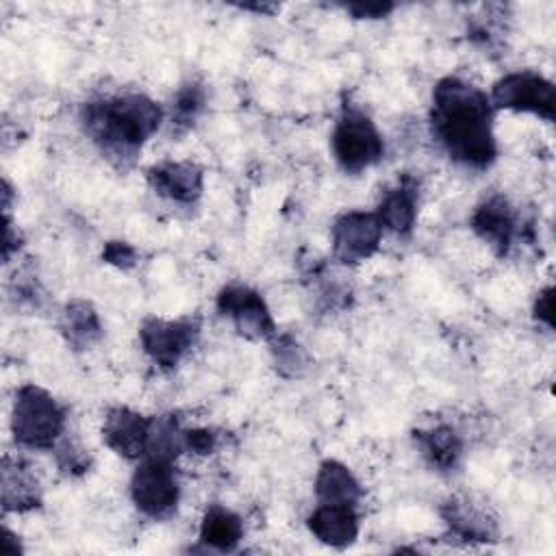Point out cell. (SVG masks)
Wrapping results in <instances>:
<instances>
[{
    "label": "cell",
    "instance_id": "obj_1",
    "mask_svg": "<svg viewBox=\"0 0 556 556\" xmlns=\"http://www.w3.org/2000/svg\"><path fill=\"white\" fill-rule=\"evenodd\" d=\"M432 132L447 154L471 167H486L495 159L491 132V100L473 85L447 76L432 91Z\"/></svg>",
    "mask_w": 556,
    "mask_h": 556
},
{
    "label": "cell",
    "instance_id": "obj_2",
    "mask_svg": "<svg viewBox=\"0 0 556 556\" xmlns=\"http://www.w3.org/2000/svg\"><path fill=\"white\" fill-rule=\"evenodd\" d=\"M85 130L100 148L117 159H132L143 141L159 128L161 109L141 93H126L89 102L83 109Z\"/></svg>",
    "mask_w": 556,
    "mask_h": 556
},
{
    "label": "cell",
    "instance_id": "obj_3",
    "mask_svg": "<svg viewBox=\"0 0 556 556\" xmlns=\"http://www.w3.org/2000/svg\"><path fill=\"white\" fill-rule=\"evenodd\" d=\"M65 426L63 408L54 402L50 393L35 384H24L15 393L13 404V437L20 445L48 450L56 443Z\"/></svg>",
    "mask_w": 556,
    "mask_h": 556
},
{
    "label": "cell",
    "instance_id": "obj_4",
    "mask_svg": "<svg viewBox=\"0 0 556 556\" xmlns=\"http://www.w3.org/2000/svg\"><path fill=\"white\" fill-rule=\"evenodd\" d=\"M382 139L374 122L358 109H345L332 132V152L345 172H361L382 156Z\"/></svg>",
    "mask_w": 556,
    "mask_h": 556
},
{
    "label": "cell",
    "instance_id": "obj_5",
    "mask_svg": "<svg viewBox=\"0 0 556 556\" xmlns=\"http://www.w3.org/2000/svg\"><path fill=\"white\" fill-rule=\"evenodd\" d=\"M130 493L135 506L150 517H163L174 510L178 502V480L172 469V460L146 456L132 476Z\"/></svg>",
    "mask_w": 556,
    "mask_h": 556
},
{
    "label": "cell",
    "instance_id": "obj_6",
    "mask_svg": "<svg viewBox=\"0 0 556 556\" xmlns=\"http://www.w3.org/2000/svg\"><path fill=\"white\" fill-rule=\"evenodd\" d=\"M489 100L500 109L534 113L539 117H545L547 122L554 119V85L532 72H515L500 78L493 85V93Z\"/></svg>",
    "mask_w": 556,
    "mask_h": 556
},
{
    "label": "cell",
    "instance_id": "obj_7",
    "mask_svg": "<svg viewBox=\"0 0 556 556\" xmlns=\"http://www.w3.org/2000/svg\"><path fill=\"white\" fill-rule=\"evenodd\" d=\"M382 224L378 215L352 211L332 226V252L341 263H358L378 250Z\"/></svg>",
    "mask_w": 556,
    "mask_h": 556
},
{
    "label": "cell",
    "instance_id": "obj_8",
    "mask_svg": "<svg viewBox=\"0 0 556 556\" xmlns=\"http://www.w3.org/2000/svg\"><path fill=\"white\" fill-rule=\"evenodd\" d=\"M139 337L146 354L154 363H159L161 367H174L180 356L193 345L198 337V326L189 319L165 321L150 317L143 321Z\"/></svg>",
    "mask_w": 556,
    "mask_h": 556
},
{
    "label": "cell",
    "instance_id": "obj_9",
    "mask_svg": "<svg viewBox=\"0 0 556 556\" xmlns=\"http://www.w3.org/2000/svg\"><path fill=\"white\" fill-rule=\"evenodd\" d=\"M217 308L222 315L235 321L241 334L250 339H267L274 334V319L263 298L243 285H230L222 289Z\"/></svg>",
    "mask_w": 556,
    "mask_h": 556
},
{
    "label": "cell",
    "instance_id": "obj_10",
    "mask_svg": "<svg viewBox=\"0 0 556 556\" xmlns=\"http://www.w3.org/2000/svg\"><path fill=\"white\" fill-rule=\"evenodd\" d=\"M102 439L111 450H115L124 458L146 456L150 439V419L124 406L113 408L104 419Z\"/></svg>",
    "mask_w": 556,
    "mask_h": 556
},
{
    "label": "cell",
    "instance_id": "obj_11",
    "mask_svg": "<svg viewBox=\"0 0 556 556\" xmlns=\"http://www.w3.org/2000/svg\"><path fill=\"white\" fill-rule=\"evenodd\" d=\"M148 182L159 195L189 204L202 193V169L189 161H167L148 172Z\"/></svg>",
    "mask_w": 556,
    "mask_h": 556
},
{
    "label": "cell",
    "instance_id": "obj_12",
    "mask_svg": "<svg viewBox=\"0 0 556 556\" xmlns=\"http://www.w3.org/2000/svg\"><path fill=\"white\" fill-rule=\"evenodd\" d=\"M311 532L330 547H345L358 534V517L348 504H319L308 517Z\"/></svg>",
    "mask_w": 556,
    "mask_h": 556
},
{
    "label": "cell",
    "instance_id": "obj_13",
    "mask_svg": "<svg viewBox=\"0 0 556 556\" xmlns=\"http://www.w3.org/2000/svg\"><path fill=\"white\" fill-rule=\"evenodd\" d=\"M471 228L484 239L497 254H504L515 235V215L502 195L486 200L471 217Z\"/></svg>",
    "mask_w": 556,
    "mask_h": 556
},
{
    "label": "cell",
    "instance_id": "obj_14",
    "mask_svg": "<svg viewBox=\"0 0 556 556\" xmlns=\"http://www.w3.org/2000/svg\"><path fill=\"white\" fill-rule=\"evenodd\" d=\"M315 495L319 504L354 506L361 497V484L343 463L326 460L315 478Z\"/></svg>",
    "mask_w": 556,
    "mask_h": 556
},
{
    "label": "cell",
    "instance_id": "obj_15",
    "mask_svg": "<svg viewBox=\"0 0 556 556\" xmlns=\"http://www.w3.org/2000/svg\"><path fill=\"white\" fill-rule=\"evenodd\" d=\"M441 515L452 528V532L467 541H495V523L467 500L445 502Z\"/></svg>",
    "mask_w": 556,
    "mask_h": 556
},
{
    "label": "cell",
    "instance_id": "obj_16",
    "mask_svg": "<svg viewBox=\"0 0 556 556\" xmlns=\"http://www.w3.org/2000/svg\"><path fill=\"white\" fill-rule=\"evenodd\" d=\"M415 204H417V189H415V185L404 180L400 187L391 189L382 198V202L378 206V219L389 230L404 235L413 228L415 213H417Z\"/></svg>",
    "mask_w": 556,
    "mask_h": 556
},
{
    "label": "cell",
    "instance_id": "obj_17",
    "mask_svg": "<svg viewBox=\"0 0 556 556\" xmlns=\"http://www.w3.org/2000/svg\"><path fill=\"white\" fill-rule=\"evenodd\" d=\"M2 504L7 510H28L39 504V489L33 473L17 460H4L2 467Z\"/></svg>",
    "mask_w": 556,
    "mask_h": 556
},
{
    "label": "cell",
    "instance_id": "obj_18",
    "mask_svg": "<svg viewBox=\"0 0 556 556\" xmlns=\"http://www.w3.org/2000/svg\"><path fill=\"white\" fill-rule=\"evenodd\" d=\"M241 534H243L241 519L232 510L224 506H211L204 513V519L200 526V539L204 545L219 552H230L239 543Z\"/></svg>",
    "mask_w": 556,
    "mask_h": 556
},
{
    "label": "cell",
    "instance_id": "obj_19",
    "mask_svg": "<svg viewBox=\"0 0 556 556\" xmlns=\"http://www.w3.org/2000/svg\"><path fill=\"white\" fill-rule=\"evenodd\" d=\"M415 441L424 456L439 469H452L460 456V439L450 426H434L430 430L415 432Z\"/></svg>",
    "mask_w": 556,
    "mask_h": 556
},
{
    "label": "cell",
    "instance_id": "obj_20",
    "mask_svg": "<svg viewBox=\"0 0 556 556\" xmlns=\"http://www.w3.org/2000/svg\"><path fill=\"white\" fill-rule=\"evenodd\" d=\"M61 328L67 341L78 350L89 348L93 341L100 339V332H102L96 311L91 308L89 302H83V300H74L65 306Z\"/></svg>",
    "mask_w": 556,
    "mask_h": 556
},
{
    "label": "cell",
    "instance_id": "obj_21",
    "mask_svg": "<svg viewBox=\"0 0 556 556\" xmlns=\"http://www.w3.org/2000/svg\"><path fill=\"white\" fill-rule=\"evenodd\" d=\"M204 102V93L198 85H187L178 91L176 96V104H174V115L178 124H189L191 119H195V115L200 113Z\"/></svg>",
    "mask_w": 556,
    "mask_h": 556
},
{
    "label": "cell",
    "instance_id": "obj_22",
    "mask_svg": "<svg viewBox=\"0 0 556 556\" xmlns=\"http://www.w3.org/2000/svg\"><path fill=\"white\" fill-rule=\"evenodd\" d=\"M274 354H276V365L282 374H300V369L304 367V354L300 350L298 343H293L289 337L280 339L276 345H274Z\"/></svg>",
    "mask_w": 556,
    "mask_h": 556
},
{
    "label": "cell",
    "instance_id": "obj_23",
    "mask_svg": "<svg viewBox=\"0 0 556 556\" xmlns=\"http://www.w3.org/2000/svg\"><path fill=\"white\" fill-rule=\"evenodd\" d=\"M217 437L211 430H187L185 432V447L195 454H211L215 450Z\"/></svg>",
    "mask_w": 556,
    "mask_h": 556
},
{
    "label": "cell",
    "instance_id": "obj_24",
    "mask_svg": "<svg viewBox=\"0 0 556 556\" xmlns=\"http://www.w3.org/2000/svg\"><path fill=\"white\" fill-rule=\"evenodd\" d=\"M102 256H104V261H109L111 265H117V267H130L135 263V250L122 241H111L104 248Z\"/></svg>",
    "mask_w": 556,
    "mask_h": 556
},
{
    "label": "cell",
    "instance_id": "obj_25",
    "mask_svg": "<svg viewBox=\"0 0 556 556\" xmlns=\"http://www.w3.org/2000/svg\"><path fill=\"white\" fill-rule=\"evenodd\" d=\"M534 317L547 326H554V295L552 287L543 289L534 302Z\"/></svg>",
    "mask_w": 556,
    "mask_h": 556
},
{
    "label": "cell",
    "instance_id": "obj_26",
    "mask_svg": "<svg viewBox=\"0 0 556 556\" xmlns=\"http://www.w3.org/2000/svg\"><path fill=\"white\" fill-rule=\"evenodd\" d=\"M393 9V4L387 2H367V4H348V11L356 17H382Z\"/></svg>",
    "mask_w": 556,
    "mask_h": 556
}]
</instances>
